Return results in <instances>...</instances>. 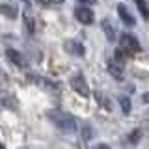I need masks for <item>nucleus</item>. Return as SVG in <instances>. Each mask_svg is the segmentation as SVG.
<instances>
[{"label": "nucleus", "mask_w": 149, "mask_h": 149, "mask_svg": "<svg viewBox=\"0 0 149 149\" xmlns=\"http://www.w3.org/2000/svg\"><path fill=\"white\" fill-rule=\"evenodd\" d=\"M47 118L52 121L60 130H63V132H74V130H77V119H74L71 114L63 112V110L52 108V110L47 112Z\"/></svg>", "instance_id": "obj_1"}, {"label": "nucleus", "mask_w": 149, "mask_h": 149, "mask_svg": "<svg viewBox=\"0 0 149 149\" xmlns=\"http://www.w3.org/2000/svg\"><path fill=\"white\" fill-rule=\"evenodd\" d=\"M134 2H136V8H138V11L142 13V17L146 19V21H149V4L146 0H134Z\"/></svg>", "instance_id": "obj_13"}, {"label": "nucleus", "mask_w": 149, "mask_h": 149, "mask_svg": "<svg viewBox=\"0 0 149 149\" xmlns=\"http://www.w3.org/2000/svg\"><path fill=\"white\" fill-rule=\"evenodd\" d=\"M93 95H95V99H97V102H99L101 108H104V110H108V112L112 110V102H110V99L102 91H93Z\"/></svg>", "instance_id": "obj_12"}, {"label": "nucleus", "mask_w": 149, "mask_h": 149, "mask_svg": "<svg viewBox=\"0 0 149 149\" xmlns=\"http://www.w3.org/2000/svg\"><path fill=\"white\" fill-rule=\"evenodd\" d=\"M24 2H26V6H30V0H24Z\"/></svg>", "instance_id": "obj_20"}, {"label": "nucleus", "mask_w": 149, "mask_h": 149, "mask_svg": "<svg viewBox=\"0 0 149 149\" xmlns=\"http://www.w3.org/2000/svg\"><path fill=\"white\" fill-rule=\"evenodd\" d=\"M119 45H121V49H123L127 54H136V52H140V50H142L140 41H138L132 34H123V36L119 37Z\"/></svg>", "instance_id": "obj_2"}, {"label": "nucleus", "mask_w": 149, "mask_h": 149, "mask_svg": "<svg viewBox=\"0 0 149 149\" xmlns=\"http://www.w3.org/2000/svg\"><path fill=\"white\" fill-rule=\"evenodd\" d=\"M143 102H149V93H147V95H143Z\"/></svg>", "instance_id": "obj_18"}, {"label": "nucleus", "mask_w": 149, "mask_h": 149, "mask_svg": "<svg viewBox=\"0 0 149 149\" xmlns=\"http://www.w3.org/2000/svg\"><path fill=\"white\" fill-rule=\"evenodd\" d=\"M101 26H102V32H104L106 39H108V41H114V39H116V26L112 24L110 19H102Z\"/></svg>", "instance_id": "obj_10"}, {"label": "nucleus", "mask_w": 149, "mask_h": 149, "mask_svg": "<svg viewBox=\"0 0 149 149\" xmlns=\"http://www.w3.org/2000/svg\"><path fill=\"white\" fill-rule=\"evenodd\" d=\"M0 15H4V17H8V19H17L19 15V9L15 6H11V4H2L0 6Z\"/></svg>", "instance_id": "obj_11"}, {"label": "nucleus", "mask_w": 149, "mask_h": 149, "mask_svg": "<svg viewBox=\"0 0 149 149\" xmlns=\"http://www.w3.org/2000/svg\"><path fill=\"white\" fill-rule=\"evenodd\" d=\"M71 88H73V91H77L78 95H82V97L90 95V88H88V82L84 80L82 74H74L71 78Z\"/></svg>", "instance_id": "obj_3"}, {"label": "nucleus", "mask_w": 149, "mask_h": 149, "mask_svg": "<svg viewBox=\"0 0 149 149\" xmlns=\"http://www.w3.org/2000/svg\"><path fill=\"white\" fill-rule=\"evenodd\" d=\"M91 136H93L91 127H90V125H84V127H82V140H84V142H90Z\"/></svg>", "instance_id": "obj_15"}, {"label": "nucleus", "mask_w": 149, "mask_h": 149, "mask_svg": "<svg viewBox=\"0 0 149 149\" xmlns=\"http://www.w3.org/2000/svg\"><path fill=\"white\" fill-rule=\"evenodd\" d=\"M22 21H24V32H26L28 36H34V32H36V21H34V15H32L30 6H26L24 13H22Z\"/></svg>", "instance_id": "obj_6"}, {"label": "nucleus", "mask_w": 149, "mask_h": 149, "mask_svg": "<svg viewBox=\"0 0 149 149\" xmlns=\"http://www.w3.org/2000/svg\"><path fill=\"white\" fill-rule=\"evenodd\" d=\"M118 101H119L121 112H123V114H129V112H130V106H132V104H130V99H129V97H125V95H121Z\"/></svg>", "instance_id": "obj_14"}, {"label": "nucleus", "mask_w": 149, "mask_h": 149, "mask_svg": "<svg viewBox=\"0 0 149 149\" xmlns=\"http://www.w3.org/2000/svg\"><path fill=\"white\" fill-rule=\"evenodd\" d=\"M63 50L69 52V54H73V56H84V52H86L84 45L77 39H65L63 41Z\"/></svg>", "instance_id": "obj_4"}, {"label": "nucleus", "mask_w": 149, "mask_h": 149, "mask_svg": "<svg viewBox=\"0 0 149 149\" xmlns=\"http://www.w3.org/2000/svg\"><path fill=\"white\" fill-rule=\"evenodd\" d=\"M106 69H108V73L116 80H123V65H121V62H118V60H108Z\"/></svg>", "instance_id": "obj_7"}, {"label": "nucleus", "mask_w": 149, "mask_h": 149, "mask_svg": "<svg viewBox=\"0 0 149 149\" xmlns=\"http://www.w3.org/2000/svg\"><path fill=\"white\" fill-rule=\"evenodd\" d=\"M6 56H8V60L11 62L13 65H17V67H26V62H24V56H22L19 50L15 49H6Z\"/></svg>", "instance_id": "obj_8"}, {"label": "nucleus", "mask_w": 149, "mask_h": 149, "mask_svg": "<svg viewBox=\"0 0 149 149\" xmlns=\"http://www.w3.org/2000/svg\"><path fill=\"white\" fill-rule=\"evenodd\" d=\"M74 17H77L78 22H82V24H93V21H95V15H93V11L90 8H77L74 9Z\"/></svg>", "instance_id": "obj_5"}, {"label": "nucleus", "mask_w": 149, "mask_h": 149, "mask_svg": "<svg viewBox=\"0 0 149 149\" xmlns=\"http://www.w3.org/2000/svg\"><path fill=\"white\" fill-rule=\"evenodd\" d=\"M50 2H52V4H62L63 0H50Z\"/></svg>", "instance_id": "obj_19"}, {"label": "nucleus", "mask_w": 149, "mask_h": 149, "mask_svg": "<svg viewBox=\"0 0 149 149\" xmlns=\"http://www.w3.org/2000/svg\"><path fill=\"white\" fill-rule=\"evenodd\" d=\"M78 2H90V0H78Z\"/></svg>", "instance_id": "obj_21"}, {"label": "nucleus", "mask_w": 149, "mask_h": 149, "mask_svg": "<svg viewBox=\"0 0 149 149\" xmlns=\"http://www.w3.org/2000/svg\"><path fill=\"white\" fill-rule=\"evenodd\" d=\"M118 15H119L121 21H123V24H127V26H134V24H136L134 17L130 15V11L123 6V4H119V6H118Z\"/></svg>", "instance_id": "obj_9"}, {"label": "nucleus", "mask_w": 149, "mask_h": 149, "mask_svg": "<svg viewBox=\"0 0 149 149\" xmlns=\"http://www.w3.org/2000/svg\"><path fill=\"white\" fill-rule=\"evenodd\" d=\"M90 2H95V0H90Z\"/></svg>", "instance_id": "obj_22"}, {"label": "nucleus", "mask_w": 149, "mask_h": 149, "mask_svg": "<svg viewBox=\"0 0 149 149\" xmlns=\"http://www.w3.org/2000/svg\"><path fill=\"white\" fill-rule=\"evenodd\" d=\"M36 2H39V4H41V6H47V4H49V2H50V0H36Z\"/></svg>", "instance_id": "obj_17"}, {"label": "nucleus", "mask_w": 149, "mask_h": 149, "mask_svg": "<svg viewBox=\"0 0 149 149\" xmlns=\"http://www.w3.org/2000/svg\"><path fill=\"white\" fill-rule=\"evenodd\" d=\"M140 134H142V130H140V129L132 130V132L129 134V142H130V143H136L138 140H140Z\"/></svg>", "instance_id": "obj_16"}]
</instances>
